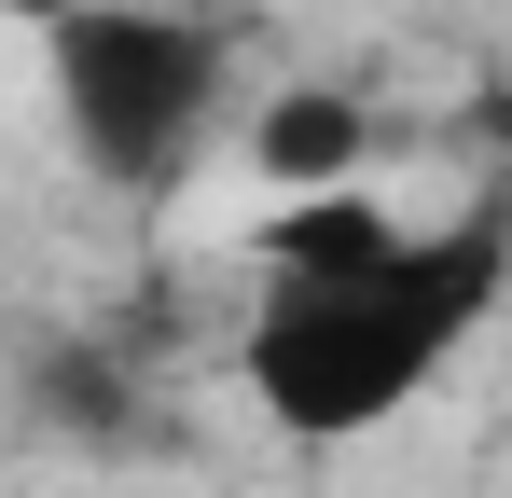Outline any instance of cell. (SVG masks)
Returning a JSON list of instances; mask_svg holds the SVG:
<instances>
[{"label":"cell","instance_id":"6da1fadb","mask_svg":"<svg viewBox=\"0 0 512 498\" xmlns=\"http://www.w3.org/2000/svg\"><path fill=\"white\" fill-rule=\"evenodd\" d=\"M263 263H277V277H263V305H250L236 374H250V402L277 415V429L346 443V429H388V415L457 360V332L499 305L512 208H471L457 236H402V222H374L360 194H333V208L277 222Z\"/></svg>","mask_w":512,"mask_h":498},{"label":"cell","instance_id":"7a4b0ae2","mask_svg":"<svg viewBox=\"0 0 512 498\" xmlns=\"http://www.w3.org/2000/svg\"><path fill=\"white\" fill-rule=\"evenodd\" d=\"M56 97H70V139L153 194L222 111V42L153 0H84V14H56Z\"/></svg>","mask_w":512,"mask_h":498},{"label":"cell","instance_id":"3957f363","mask_svg":"<svg viewBox=\"0 0 512 498\" xmlns=\"http://www.w3.org/2000/svg\"><path fill=\"white\" fill-rule=\"evenodd\" d=\"M250 166L263 180H346L360 166V97H277L250 125Z\"/></svg>","mask_w":512,"mask_h":498}]
</instances>
